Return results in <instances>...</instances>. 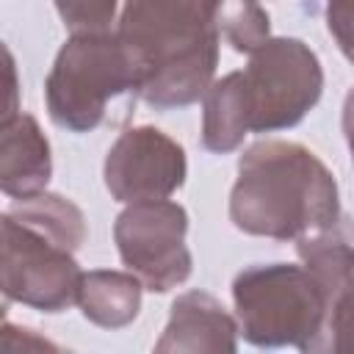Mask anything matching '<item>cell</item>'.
I'll return each mask as SVG.
<instances>
[{"instance_id":"4fadbf2b","label":"cell","mask_w":354,"mask_h":354,"mask_svg":"<svg viewBox=\"0 0 354 354\" xmlns=\"http://www.w3.org/2000/svg\"><path fill=\"white\" fill-rule=\"evenodd\" d=\"M141 279L133 271H88L80 279L77 307L83 315L102 329L127 326L141 307Z\"/></svg>"},{"instance_id":"52a82bcc","label":"cell","mask_w":354,"mask_h":354,"mask_svg":"<svg viewBox=\"0 0 354 354\" xmlns=\"http://www.w3.org/2000/svg\"><path fill=\"white\" fill-rule=\"evenodd\" d=\"M83 271L69 249L58 246L39 230L3 216L0 285L8 301H19L44 313H61L77 304Z\"/></svg>"},{"instance_id":"277c9868","label":"cell","mask_w":354,"mask_h":354,"mask_svg":"<svg viewBox=\"0 0 354 354\" xmlns=\"http://www.w3.org/2000/svg\"><path fill=\"white\" fill-rule=\"evenodd\" d=\"M241 335L254 346H299L313 351L329 301L304 266H249L232 282Z\"/></svg>"},{"instance_id":"44dd1931","label":"cell","mask_w":354,"mask_h":354,"mask_svg":"<svg viewBox=\"0 0 354 354\" xmlns=\"http://www.w3.org/2000/svg\"><path fill=\"white\" fill-rule=\"evenodd\" d=\"M343 133H346L351 160H354V88L346 94V102H343Z\"/></svg>"},{"instance_id":"3957f363","label":"cell","mask_w":354,"mask_h":354,"mask_svg":"<svg viewBox=\"0 0 354 354\" xmlns=\"http://www.w3.org/2000/svg\"><path fill=\"white\" fill-rule=\"evenodd\" d=\"M136 97V69L116 30L72 33L44 80L50 119L72 133L122 124Z\"/></svg>"},{"instance_id":"6da1fadb","label":"cell","mask_w":354,"mask_h":354,"mask_svg":"<svg viewBox=\"0 0 354 354\" xmlns=\"http://www.w3.org/2000/svg\"><path fill=\"white\" fill-rule=\"evenodd\" d=\"M218 8L221 0H122L116 36L141 100L183 108L205 97L218 64Z\"/></svg>"},{"instance_id":"30bf717a","label":"cell","mask_w":354,"mask_h":354,"mask_svg":"<svg viewBox=\"0 0 354 354\" xmlns=\"http://www.w3.org/2000/svg\"><path fill=\"white\" fill-rule=\"evenodd\" d=\"M53 174L50 144L39 122L28 113H17L3 122L0 130V185L8 196L22 199L44 191Z\"/></svg>"},{"instance_id":"e0dca14e","label":"cell","mask_w":354,"mask_h":354,"mask_svg":"<svg viewBox=\"0 0 354 354\" xmlns=\"http://www.w3.org/2000/svg\"><path fill=\"white\" fill-rule=\"evenodd\" d=\"M313 351H346L354 354V290L340 296L326 315L324 332Z\"/></svg>"},{"instance_id":"ffe728a7","label":"cell","mask_w":354,"mask_h":354,"mask_svg":"<svg viewBox=\"0 0 354 354\" xmlns=\"http://www.w3.org/2000/svg\"><path fill=\"white\" fill-rule=\"evenodd\" d=\"M6 94H8V102H6V111H3V122L14 119L19 111H17V69H14V58H11V50L6 47Z\"/></svg>"},{"instance_id":"ac0fdd59","label":"cell","mask_w":354,"mask_h":354,"mask_svg":"<svg viewBox=\"0 0 354 354\" xmlns=\"http://www.w3.org/2000/svg\"><path fill=\"white\" fill-rule=\"evenodd\" d=\"M326 28L354 64V0H326Z\"/></svg>"},{"instance_id":"9c48e42d","label":"cell","mask_w":354,"mask_h":354,"mask_svg":"<svg viewBox=\"0 0 354 354\" xmlns=\"http://www.w3.org/2000/svg\"><path fill=\"white\" fill-rule=\"evenodd\" d=\"M238 324L205 290H188L174 299L169 324L155 351H235Z\"/></svg>"},{"instance_id":"5bb4252c","label":"cell","mask_w":354,"mask_h":354,"mask_svg":"<svg viewBox=\"0 0 354 354\" xmlns=\"http://www.w3.org/2000/svg\"><path fill=\"white\" fill-rule=\"evenodd\" d=\"M17 221L39 230L41 235L53 238L58 246L77 252L86 241V216L80 213V207L58 194H30L14 202V207L8 210Z\"/></svg>"},{"instance_id":"ba28073f","label":"cell","mask_w":354,"mask_h":354,"mask_svg":"<svg viewBox=\"0 0 354 354\" xmlns=\"http://www.w3.org/2000/svg\"><path fill=\"white\" fill-rule=\"evenodd\" d=\"M185 152L158 127L124 130L105 158V188L116 202L169 199L185 183Z\"/></svg>"},{"instance_id":"2e32d148","label":"cell","mask_w":354,"mask_h":354,"mask_svg":"<svg viewBox=\"0 0 354 354\" xmlns=\"http://www.w3.org/2000/svg\"><path fill=\"white\" fill-rule=\"evenodd\" d=\"M55 8L72 33H111L122 0H55Z\"/></svg>"},{"instance_id":"d6986e66","label":"cell","mask_w":354,"mask_h":354,"mask_svg":"<svg viewBox=\"0 0 354 354\" xmlns=\"http://www.w3.org/2000/svg\"><path fill=\"white\" fill-rule=\"evenodd\" d=\"M44 348H55L50 340L33 335L30 329H19L11 326L8 321L3 324V335H0V351L3 354H28V351H44Z\"/></svg>"},{"instance_id":"7c38bea8","label":"cell","mask_w":354,"mask_h":354,"mask_svg":"<svg viewBox=\"0 0 354 354\" xmlns=\"http://www.w3.org/2000/svg\"><path fill=\"white\" fill-rule=\"evenodd\" d=\"M202 144L210 152H232L252 130V108L246 94L243 72H230L213 80L202 97Z\"/></svg>"},{"instance_id":"7a4b0ae2","label":"cell","mask_w":354,"mask_h":354,"mask_svg":"<svg viewBox=\"0 0 354 354\" xmlns=\"http://www.w3.org/2000/svg\"><path fill=\"white\" fill-rule=\"evenodd\" d=\"M340 216L335 174L304 144L268 138L241 155L230 194V218L241 232L288 241L332 227Z\"/></svg>"},{"instance_id":"9a60e30c","label":"cell","mask_w":354,"mask_h":354,"mask_svg":"<svg viewBox=\"0 0 354 354\" xmlns=\"http://www.w3.org/2000/svg\"><path fill=\"white\" fill-rule=\"evenodd\" d=\"M218 33L238 53H254L271 39V22L257 0H221Z\"/></svg>"},{"instance_id":"8fae6325","label":"cell","mask_w":354,"mask_h":354,"mask_svg":"<svg viewBox=\"0 0 354 354\" xmlns=\"http://www.w3.org/2000/svg\"><path fill=\"white\" fill-rule=\"evenodd\" d=\"M296 252L321 285L329 310L340 296L354 290V227L346 216H340L332 227L296 238Z\"/></svg>"},{"instance_id":"5b68a950","label":"cell","mask_w":354,"mask_h":354,"mask_svg":"<svg viewBox=\"0 0 354 354\" xmlns=\"http://www.w3.org/2000/svg\"><path fill=\"white\" fill-rule=\"evenodd\" d=\"M252 130L274 133L299 124L318 102L324 69L318 55L301 39H268L249 53L243 69Z\"/></svg>"},{"instance_id":"8992f818","label":"cell","mask_w":354,"mask_h":354,"mask_svg":"<svg viewBox=\"0 0 354 354\" xmlns=\"http://www.w3.org/2000/svg\"><path fill=\"white\" fill-rule=\"evenodd\" d=\"M185 207L169 199L130 202L113 224L122 263L155 293H166L188 279L194 263L185 246Z\"/></svg>"}]
</instances>
